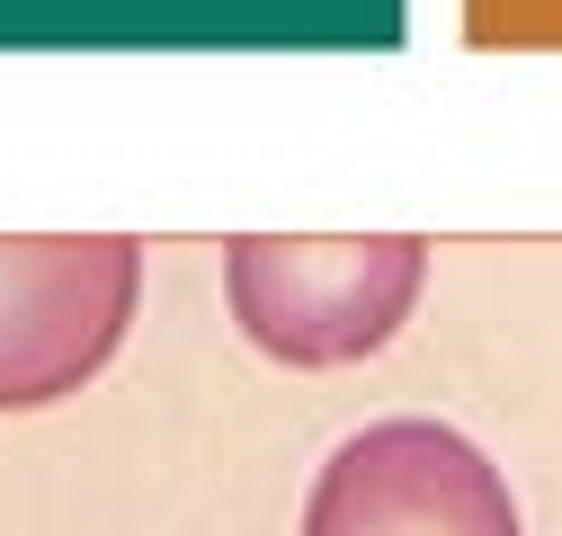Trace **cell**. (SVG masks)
I'll return each mask as SVG.
<instances>
[{"mask_svg":"<svg viewBox=\"0 0 562 536\" xmlns=\"http://www.w3.org/2000/svg\"><path fill=\"white\" fill-rule=\"evenodd\" d=\"M304 536H518V501L464 429L375 421L313 474Z\"/></svg>","mask_w":562,"mask_h":536,"instance_id":"cell-3","label":"cell"},{"mask_svg":"<svg viewBox=\"0 0 562 536\" xmlns=\"http://www.w3.org/2000/svg\"><path fill=\"white\" fill-rule=\"evenodd\" d=\"M144 304V250L125 233H0V412L81 393Z\"/></svg>","mask_w":562,"mask_h":536,"instance_id":"cell-2","label":"cell"},{"mask_svg":"<svg viewBox=\"0 0 562 536\" xmlns=\"http://www.w3.org/2000/svg\"><path fill=\"white\" fill-rule=\"evenodd\" d=\"M429 250L411 233H241L224 250V304L277 367H358L419 304Z\"/></svg>","mask_w":562,"mask_h":536,"instance_id":"cell-1","label":"cell"}]
</instances>
